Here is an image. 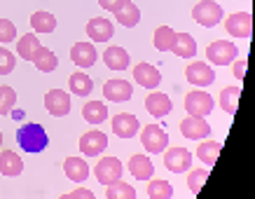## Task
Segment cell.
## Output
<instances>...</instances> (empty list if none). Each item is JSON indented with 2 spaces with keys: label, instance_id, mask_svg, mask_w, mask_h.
<instances>
[{
  "label": "cell",
  "instance_id": "obj_11",
  "mask_svg": "<svg viewBox=\"0 0 255 199\" xmlns=\"http://www.w3.org/2000/svg\"><path fill=\"white\" fill-rule=\"evenodd\" d=\"M180 134L190 141H201V138L211 136V127L209 122L199 115H187L183 122H180Z\"/></svg>",
  "mask_w": 255,
  "mask_h": 199
},
{
  "label": "cell",
  "instance_id": "obj_41",
  "mask_svg": "<svg viewBox=\"0 0 255 199\" xmlns=\"http://www.w3.org/2000/svg\"><path fill=\"white\" fill-rule=\"evenodd\" d=\"M246 66H248V61L246 59H239V61H234V77L237 80H244V73H246Z\"/></svg>",
  "mask_w": 255,
  "mask_h": 199
},
{
  "label": "cell",
  "instance_id": "obj_28",
  "mask_svg": "<svg viewBox=\"0 0 255 199\" xmlns=\"http://www.w3.org/2000/svg\"><path fill=\"white\" fill-rule=\"evenodd\" d=\"M33 63H35V68H38L40 73H52V70H56V66H59V59H56V54L52 52V49L40 47L38 54H35V59H33Z\"/></svg>",
  "mask_w": 255,
  "mask_h": 199
},
{
  "label": "cell",
  "instance_id": "obj_13",
  "mask_svg": "<svg viewBox=\"0 0 255 199\" xmlns=\"http://www.w3.org/2000/svg\"><path fill=\"white\" fill-rule=\"evenodd\" d=\"M103 96L108 101H115V103H124V101H129L133 96V87L131 82H127V80H108V82L103 84Z\"/></svg>",
  "mask_w": 255,
  "mask_h": 199
},
{
  "label": "cell",
  "instance_id": "obj_17",
  "mask_svg": "<svg viewBox=\"0 0 255 199\" xmlns=\"http://www.w3.org/2000/svg\"><path fill=\"white\" fill-rule=\"evenodd\" d=\"M133 80H136V84L145 87V89H157L159 82H162V75H159V70H157L152 63L143 61L133 68Z\"/></svg>",
  "mask_w": 255,
  "mask_h": 199
},
{
  "label": "cell",
  "instance_id": "obj_10",
  "mask_svg": "<svg viewBox=\"0 0 255 199\" xmlns=\"http://www.w3.org/2000/svg\"><path fill=\"white\" fill-rule=\"evenodd\" d=\"M45 108L54 117H66L70 113V94L63 89H49L45 94Z\"/></svg>",
  "mask_w": 255,
  "mask_h": 199
},
{
  "label": "cell",
  "instance_id": "obj_15",
  "mask_svg": "<svg viewBox=\"0 0 255 199\" xmlns=\"http://www.w3.org/2000/svg\"><path fill=\"white\" fill-rule=\"evenodd\" d=\"M145 110L152 117H164L173 110V101L169 99V94L152 89V94H147V99H145Z\"/></svg>",
  "mask_w": 255,
  "mask_h": 199
},
{
  "label": "cell",
  "instance_id": "obj_29",
  "mask_svg": "<svg viewBox=\"0 0 255 199\" xmlns=\"http://www.w3.org/2000/svg\"><path fill=\"white\" fill-rule=\"evenodd\" d=\"M70 84V92L73 94H78V96H89L94 89V82H92V77L87 75V73H82V70H78V73H73L68 80Z\"/></svg>",
  "mask_w": 255,
  "mask_h": 199
},
{
  "label": "cell",
  "instance_id": "obj_26",
  "mask_svg": "<svg viewBox=\"0 0 255 199\" xmlns=\"http://www.w3.org/2000/svg\"><path fill=\"white\" fill-rule=\"evenodd\" d=\"M82 117L89 124H103L108 120V108H106V103H101V101H89L82 108Z\"/></svg>",
  "mask_w": 255,
  "mask_h": 199
},
{
  "label": "cell",
  "instance_id": "obj_42",
  "mask_svg": "<svg viewBox=\"0 0 255 199\" xmlns=\"http://www.w3.org/2000/svg\"><path fill=\"white\" fill-rule=\"evenodd\" d=\"M0 146H2V131H0Z\"/></svg>",
  "mask_w": 255,
  "mask_h": 199
},
{
  "label": "cell",
  "instance_id": "obj_19",
  "mask_svg": "<svg viewBox=\"0 0 255 199\" xmlns=\"http://www.w3.org/2000/svg\"><path fill=\"white\" fill-rule=\"evenodd\" d=\"M63 171H66V178L73 183H85L89 178V164L80 157H68L63 162Z\"/></svg>",
  "mask_w": 255,
  "mask_h": 199
},
{
  "label": "cell",
  "instance_id": "obj_24",
  "mask_svg": "<svg viewBox=\"0 0 255 199\" xmlns=\"http://www.w3.org/2000/svg\"><path fill=\"white\" fill-rule=\"evenodd\" d=\"M40 47L42 45H40V40L35 38V33H23V38L16 40V54L21 56L23 61H33Z\"/></svg>",
  "mask_w": 255,
  "mask_h": 199
},
{
  "label": "cell",
  "instance_id": "obj_4",
  "mask_svg": "<svg viewBox=\"0 0 255 199\" xmlns=\"http://www.w3.org/2000/svg\"><path fill=\"white\" fill-rule=\"evenodd\" d=\"M122 162L117 160V157H103V160L96 164V169H94V176H96V181H99L101 185H113L115 181H120L122 178Z\"/></svg>",
  "mask_w": 255,
  "mask_h": 199
},
{
  "label": "cell",
  "instance_id": "obj_6",
  "mask_svg": "<svg viewBox=\"0 0 255 199\" xmlns=\"http://www.w3.org/2000/svg\"><path fill=\"white\" fill-rule=\"evenodd\" d=\"M225 31L232 38H251L253 35V16L251 12H234L225 19Z\"/></svg>",
  "mask_w": 255,
  "mask_h": 199
},
{
  "label": "cell",
  "instance_id": "obj_21",
  "mask_svg": "<svg viewBox=\"0 0 255 199\" xmlns=\"http://www.w3.org/2000/svg\"><path fill=\"white\" fill-rule=\"evenodd\" d=\"M129 171H131V176L136 178V181H150L152 174H155V167H152L150 157H145V155H133L131 160H129Z\"/></svg>",
  "mask_w": 255,
  "mask_h": 199
},
{
  "label": "cell",
  "instance_id": "obj_39",
  "mask_svg": "<svg viewBox=\"0 0 255 199\" xmlns=\"http://www.w3.org/2000/svg\"><path fill=\"white\" fill-rule=\"evenodd\" d=\"M59 199H96V197H94L92 190H87V188H78V190L68 192V195H61Z\"/></svg>",
  "mask_w": 255,
  "mask_h": 199
},
{
  "label": "cell",
  "instance_id": "obj_33",
  "mask_svg": "<svg viewBox=\"0 0 255 199\" xmlns=\"http://www.w3.org/2000/svg\"><path fill=\"white\" fill-rule=\"evenodd\" d=\"M147 197L150 199H171L173 197V185L169 181H162V178H155L147 185Z\"/></svg>",
  "mask_w": 255,
  "mask_h": 199
},
{
  "label": "cell",
  "instance_id": "obj_25",
  "mask_svg": "<svg viewBox=\"0 0 255 199\" xmlns=\"http://www.w3.org/2000/svg\"><path fill=\"white\" fill-rule=\"evenodd\" d=\"M115 19H117V23H122L124 28H133L140 21V9L136 7V2L127 0L122 7L115 12Z\"/></svg>",
  "mask_w": 255,
  "mask_h": 199
},
{
  "label": "cell",
  "instance_id": "obj_27",
  "mask_svg": "<svg viewBox=\"0 0 255 199\" xmlns=\"http://www.w3.org/2000/svg\"><path fill=\"white\" fill-rule=\"evenodd\" d=\"M220 150H223V143H218V141H204V143H199V148H197V157H199L206 167H213L218 162V157H220Z\"/></svg>",
  "mask_w": 255,
  "mask_h": 199
},
{
  "label": "cell",
  "instance_id": "obj_1",
  "mask_svg": "<svg viewBox=\"0 0 255 199\" xmlns=\"http://www.w3.org/2000/svg\"><path fill=\"white\" fill-rule=\"evenodd\" d=\"M16 143H19L26 153H42L47 148V143H49V136H47V131L42 124L28 122L16 131Z\"/></svg>",
  "mask_w": 255,
  "mask_h": 199
},
{
  "label": "cell",
  "instance_id": "obj_20",
  "mask_svg": "<svg viewBox=\"0 0 255 199\" xmlns=\"http://www.w3.org/2000/svg\"><path fill=\"white\" fill-rule=\"evenodd\" d=\"M103 61H106V66L110 70H127L131 59H129V52L124 47H108L103 52Z\"/></svg>",
  "mask_w": 255,
  "mask_h": 199
},
{
  "label": "cell",
  "instance_id": "obj_35",
  "mask_svg": "<svg viewBox=\"0 0 255 199\" xmlns=\"http://www.w3.org/2000/svg\"><path fill=\"white\" fill-rule=\"evenodd\" d=\"M206 178H209V169H190V174H187V188L192 190V195H197L204 188Z\"/></svg>",
  "mask_w": 255,
  "mask_h": 199
},
{
  "label": "cell",
  "instance_id": "obj_34",
  "mask_svg": "<svg viewBox=\"0 0 255 199\" xmlns=\"http://www.w3.org/2000/svg\"><path fill=\"white\" fill-rule=\"evenodd\" d=\"M106 199H136V190L120 178V181H115L113 185H108V190H106Z\"/></svg>",
  "mask_w": 255,
  "mask_h": 199
},
{
  "label": "cell",
  "instance_id": "obj_38",
  "mask_svg": "<svg viewBox=\"0 0 255 199\" xmlns=\"http://www.w3.org/2000/svg\"><path fill=\"white\" fill-rule=\"evenodd\" d=\"M16 40V26L9 19H0V42H12Z\"/></svg>",
  "mask_w": 255,
  "mask_h": 199
},
{
  "label": "cell",
  "instance_id": "obj_12",
  "mask_svg": "<svg viewBox=\"0 0 255 199\" xmlns=\"http://www.w3.org/2000/svg\"><path fill=\"white\" fill-rule=\"evenodd\" d=\"M106 148H108V136L103 131H87L80 136V150L87 157H99Z\"/></svg>",
  "mask_w": 255,
  "mask_h": 199
},
{
  "label": "cell",
  "instance_id": "obj_32",
  "mask_svg": "<svg viewBox=\"0 0 255 199\" xmlns=\"http://www.w3.org/2000/svg\"><path fill=\"white\" fill-rule=\"evenodd\" d=\"M173 40H176V31L171 28V26H159L152 35V42L159 52H171V45H173Z\"/></svg>",
  "mask_w": 255,
  "mask_h": 199
},
{
  "label": "cell",
  "instance_id": "obj_30",
  "mask_svg": "<svg viewBox=\"0 0 255 199\" xmlns=\"http://www.w3.org/2000/svg\"><path fill=\"white\" fill-rule=\"evenodd\" d=\"M239 96H241V87H225L223 92H220V108H223L227 115H234V113H237Z\"/></svg>",
  "mask_w": 255,
  "mask_h": 199
},
{
  "label": "cell",
  "instance_id": "obj_31",
  "mask_svg": "<svg viewBox=\"0 0 255 199\" xmlns=\"http://www.w3.org/2000/svg\"><path fill=\"white\" fill-rule=\"evenodd\" d=\"M31 26L35 33H54L56 19L52 12H35V14L31 16Z\"/></svg>",
  "mask_w": 255,
  "mask_h": 199
},
{
  "label": "cell",
  "instance_id": "obj_22",
  "mask_svg": "<svg viewBox=\"0 0 255 199\" xmlns=\"http://www.w3.org/2000/svg\"><path fill=\"white\" fill-rule=\"evenodd\" d=\"M171 52L176 56H180V59H192V56H197V42H194V38L190 33H176Z\"/></svg>",
  "mask_w": 255,
  "mask_h": 199
},
{
  "label": "cell",
  "instance_id": "obj_36",
  "mask_svg": "<svg viewBox=\"0 0 255 199\" xmlns=\"http://www.w3.org/2000/svg\"><path fill=\"white\" fill-rule=\"evenodd\" d=\"M14 103H16V92L12 87H7V84H2V87H0V115L12 113Z\"/></svg>",
  "mask_w": 255,
  "mask_h": 199
},
{
  "label": "cell",
  "instance_id": "obj_3",
  "mask_svg": "<svg viewBox=\"0 0 255 199\" xmlns=\"http://www.w3.org/2000/svg\"><path fill=\"white\" fill-rule=\"evenodd\" d=\"M206 56H209V61L213 66H230V63L237 61L239 49L230 40H216V42H211L206 47Z\"/></svg>",
  "mask_w": 255,
  "mask_h": 199
},
{
  "label": "cell",
  "instance_id": "obj_18",
  "mask_svg": "<svg viewBox=\"0 0 255 199\" xmlns=\"http://www.w3.org/2000/svg\"><path fill=\"white\" fill-rule=\"evenodd\" d=\"M113 33H115V28H113L110 19L96 16V19H89V23H87V35H89L94 42H108V40L113 38Z\"/></svg>",
  "mask_w": 255,
  "mask_h": 199
},
{
  "label": "cell",
  "instance_id": "obj_5",
  "mask_svg": "<svg viewBox=\"0 0 255 199\" xmlns=\"http://www.w3.org/2000/svg\"><path fill=\"white\" fill-rule=\"evenodd\" d=\"M140 143H143V148H145L147 153H162V150H166V146H169V136H166V131L162 129V127H157V124H147V127H143V131H140Z\"/></svg>",
  "mask_w": 255,
  "mask_h": 199
},
{
  "label": "cell",
  "instance_id": "obj_8",
  "mask_svg": "<svg viewBox=\"0 0 255 199\" xmlns=\"http://www.w3.org/2000/svg\"><path fill=\"white\" fill-rule=\"evenodd\" d=\"M185 77L187 82L194 87H209L216 82V70L211 68L206 61H192L185 68Z\"/></svg>",
  "mask_w": 255,
  "mask_h": 199
},
{
  "label": "cell",
  "instance_id": "obj_2",
  "mask_svg": "<svg viewBox=\"0 0 255 199\" xmlns=\"http://www.w3.org/2000/svg\"><path fill=\"white\" fill-rule=\"evenodd\" d=\"M225 16L223 7L218 5L216 0H201L192 7V19L204 28H213L220 23V19Z\"/></svg>",
  "mask_w": 255,
  "mask_h": 199
},
{
  "label": "cell",
  "instance_id": "obj_9",
  "mask_svg": "<svg viewBox=\"0 0 255 199\" xmlns=\"http://www.w3.org/2000/svg\"><path fill=\"white\" fill-rule=\"evenodd\" d=\"M164 167L173 174H183L187 169H192V153L185 148H171L164 153Z\"/></svg>",
  "mask_w": 255,
  "mask_h": 199
},
{
  "label": "cell",
  "instance_id": "obj_16",
  "mask_svg": "<svg viewBox=\"0 0 255 199\" xmlns=\"http://www.w3.org/2000/svg\"><path fill=\"white\" fill-rule=\"evenodd\" d=\"M138 129H140L138 117L131 115V113H120V115L113 117V131H115V136H120V138H133Z\"/></svg>",
  "mask_w": 255,
  "mask_h": 199
},
{
  "label": "cell",
  "instance_id": "obj_40",
  "mask_svg": "<svg viewBox=\"0 0 255 199\" xmlns=\"http://www.w3.org/2000/svg\"><path fill=\"white\" fill-rule=\"evenodd\" d=\"M124 2H127V0H99V5L103 9H108V12H113V14H115L117 9L122 7Z\"/></svg>",
  "mask_w": 255,
  "mask_h": 199
},
{
  "label": "cell",
  "instance_id": "obj_23",
  "mask_svg": "<svg viewBox=\"0 0 255 199\" xmlns=\"http://www.w3.org/2000/svg\"><path fill=\"white\" fill-rule=\"evenodd\" d=\"M21 171H23V162L19 155L12 153V150H2V153H0V174H2V176L14 178V176H19Z\"/></svg>",
  "mask_w": 255,
  "mask_h": 199
},
{
  "label": "cell",
  "instance_id": "obj_14",
  "mask_svg": "<svg viewBox=\"0 0 255 199\" xmlns=\"http://www.w3.org/2000/svg\"><path fill=\"white\" fill-rule=\"evenodd\" d=\"M96 56H99V54H96V47H94L92 42H75V45L70 47V59H73V63H75L80 70L94 66V63H96Z\"/></svg>",
  "mask_w": 255,
  "mask_h": 199
},
{
  "label": "cell",
  "instance_id": "obj_37",
  "mask_svg": "<svg viewBox=\"0 0 255 199\" xmlns=\"http://www.w3.org/2000/svg\"><path fill=\"white\" fill-rule=\"evenodd\" d=\"M16 66V56L7 47H0V75H9Z\"/></svg>",
  "mask_w": 255,
  "mask_h": 199
},
{
  "label": "cell",
  "instance_id": "obj_7",
  "mask_svg": "<svg viewBox=\"0 0 255 199\" xmlns=\"http://www.w3.org/2000/svg\"><path fill=\"white\" fill-rule=\"evenodd\" d=\"M185 110L190 115H199V117H206L213 113V99L211 94H206L204 89H194L185 96Z\"/></svg>",
  "mask_w": 255,
  "mask_h": 199
}]
</instances>
